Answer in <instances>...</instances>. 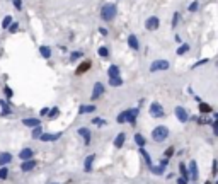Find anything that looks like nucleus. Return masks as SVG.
<instances>
[{
  "label": "nucleus",
  "instance_id": "nucleus-1",
  "mask_svg": "<svg viewBox=\"0 0 218 184\" xmlns=\"http://www.w3.org/2000/svg\"><path fill=\"white\" fill-rule=\"evenodd\" d=\"M116 14H118V7H116V4H113V2L104 4L102 9H101V19H102L104 22L113 21V19L116 17Z\"/></svg>",
  "mask_w": 218,
  "mask_h": 184
},
{
  "label": "nucleus",
  "instance_id": "nucleus-2",
  "mask_svg": "<svg viewBox=\"0 0 218 184\" xmlns=\"http://www.w3.org/2000/svg\"><path fill=\"white\" fill-rule=\"evenodd\" d=\"M167 136H169L167 126H157V128H153V131H152V140L153 142H164Z\"/></svg>",
  "mask_w": 218,
  "mask_h": 184
},
{
  "label": "nucleus",
  "instance_id": "nucleus-3",
  "mask_svg": "<svg viewBox=\"0 0 218 184\" xmlns=\"http://www.w3.org/2000/svg\"><path fill=\"white\" fill-rule=\"evenodd\" d=\"M170 63L167 60H155V62L150 65V74H155V72H164V70H169Z\"/></svg>",
  "mask_w": 218,
  "mask_h": 184
},
{
  "label": "nucleus",
  "instance_id": "nucleus-4",
  "mask_svg": "<svg viewBox=\"0 0 218 184\" xmlns=\"http://www.w3.org/2000/svg\"><path fill=\"white\" fill-rule=\"evenodd\" d=\"M164 114H165V111H164V107L160 106L159 102L150 104V116L152 118H164Z\"/></svg>",
  "mask_w": 218,
  "mask_h": 184
},
{
  "label": "nucleus",
  "instance_id": "nucleus-5",
  "mask_svg": "<svg viewBox=\"0 0 218 184\" xmlns=\"http://www.w3.org/2000/svg\"><path fill=\"white\" fill-rule=\"evenodd\" d=\"M160 26V21L157 15H152V17H148L147 21H145V27H147L148 31H157Z\"/></svg>",
  "mask_w": 218,
  "mask_h": 184
},
{
  "label": "nucleus",
  "instance_id": "nucleus-6",
  "mask_svg": "<svg viewBox=\"0 0 218 184\" xmlns=\"http://www.w3.org/2000/svg\"><path fill=\"white\" fill-rule=\"evenodd\" d=\"M174 113H176V118H177L181 123H188L189 121V114L182 106H177L176 109H174Z\"/></svg>",
  "mask_w": 218,
  "mask_h": 184
},
{
  "label": "nucleus",
  "instance_id": "nucleus-7",
  "mask_svg": "<svg viewBox=\"0 0 218 184\" xmlns=\"http://www.w3.org/2000/svg\"><path fill=\"white\" fill-rule=\"evenodd\" d=\"M104 90H106L104 84H101V82H96V84H94V89H92V96H90V99H92V101L99 99V97L104 94Z\"/></svg>",
  "mask_w": 218,
  "mask_h": 184
},
{
  "label": "nucleus",
  "instance_id": "nucleus-8",
  "mask_svg": "<svg viewBox=\"0 0 218 184\" xmlns=\"http://www.w3.org/2000/svg\"><path fill=\"white\" fill-rule=\"evenodd\" d=\"M58 138H61V133H43V135L39 136V140L41 142H55V140H58Z\"/></svg>",
  "mask_w": 218,
  "mask_h": 184
},
{
  "label": "nucleus",
  "instance_id": "nucleus-9",
  "mask_svg": "<svg viewBox=\"0 0 218 184\" xmlns=\"http://www.w3.org/2000/svg\"><path fill=\"white\" fill-rule=\"evenodd\" d=\"M34 167H36V160L29 158V160H22V166H21V170H22V172H29V170H33Z\"/></svg>",
  "mask_w": 218,
  "mask_h": 184
},
{
  "label": "nucleus",
  "instance_id": "nucleus-10",
  "mask_svg": "<svg viewBox=\"0 0 218 184\" xmlns=\"http://www.w3.org/2000/svg\"><path fill=\"white\" fill-rule=\"evenodd\" d=\"M128 46L131 50H138V48H140V39L137 38V34H129V36H128Z\"/></svg>",
  "mask_w": 218,
  "mask_h": 184
},
{
  "label": "nucleus",
  "instance_id": "nucleus-11",
  "mask_svg": "<svg viewBox=\"0 0 218 184\" xmlns=\"http://www.w3.org/2000/svg\"><path fill=\"white\" fill-rule=\"evenodd\" d=\"M138 113H140L138 107H135V109H128V123H129V125H137Z\"/></svg>",
  "mask_w": 218,
  "mask_h": 184
},
{
  "label": "nucleus",
  "instance_id": "nucleus-12",
  "mask_svg": "<svg viewBox=\"0 0 218 184\" xmlns=\"http://www.w3.org/2000/svg\"><path fill=\"white\" fill-rule=\"evenodd\" d=\"M78 135L84 138L85 145H90V140H92V135H90V131L87 128H78Z\"/></svg>",
  "mask_w": 218,
  "mask_h": 184
},
{
  "label": "nucleus",
  "instance_id": "nucleus-13",
  "mask_svg": "<svg viewBox=\"0 0 218 184\" xmlns=\"http://www.w3.org/2000/svg\"><path fill=\"white\" fill-rule=\"evenodd\" d=\"M90 66H92V63L89 62V60H87V62H84V63H80V65L77 66V70H75V74L77 75H82V74H85V72L89 70Z\"/></svg>",
  "mask_w": 218,
  "mask_h": 184
},
{
  "label": "nucleus",
  "instance_id": "nucleus-14",
  "mask_svg": "<svg viewBox=\"0 0 218 184\" xmlns=\"http://www.w3.org/2000/svg\"><path fill=\"white\" fill-rule=\"evenodd\" d=\"M33 155H34L33 148H22L21 154H19V158L21 160H29V158H33Z\"/></svg>",
  "mask_w": 218,
  "mask_h": 184
},
{
  "label": "nucleus",
  "instance_id": "nucleus-15",
  "mask_svg": "<svg viewBox=\"0 0 218 184\" xmlns=\"http://www.w3.org/2000/svg\"><path fill=\"white\" fill-rule=\"evenodd\" d=\"M94 160H96V154L89 155V157L85 158V162H84V170L85 172H90V170H92V162Z\"/></svg>",
  "mask_w": 218,
  "mask_h": 184
},
{
  "label": "nucleus",
  "instance_id": "nucleus-16",
  "mask_svg": "<svg viewBox=\"0 0 218 184\" xmlns=\"http://www.w3.org/2000/svg\"><path fill=\"white\" fill-rule=\"evenodd\" d=\"M189 172H191V181H198V164H196V160H191Z\"/></svg>",
  "mask_w": 218,
  "mask_h": 184
},
{
  "label": "nucleus",
  "instance_id": "nucleus-17",
  "mask_svg": "<svg viewBox=\"0 0 218 184\" xmlns=\"http://www.w3.org/2000/svg\"><path fill=\"white\" fill-rule=\"evenodd\" d=\"M125 140H126V133H118L116 135V138H114V147L116 148H121L123 145H125Z\"/></svg>",
  "mask_w": 218,
  "mask_h": 184
},
{
  "label": "nucleus",
  "instance_id": "nucleus-18",
  "mask_svg": "<svg viewBox=\"0 0 218 184\" xmlns=\"http://www.w3.org/2000/svg\"><path fill=\"white\" fill-rule=\"evenodd\" d=\"M22 125L31 126V128H36V126L41 125V121L38 118H26V119H22Z\"/></svg>",
  "mask_w": 218,
  "mask_h": 184
},
{
  "label": "nucleus",
  "instance_id": "nucleus-19",
  "mask_svg": "<svg viewBox=\"0 0 218 184\" xmlns=\"http://www.w3.org/2000/svg\"><path fill=\"white\" fill-rule=\"evenodd\" d=\"M39 55L43 56V58H51V48L50 46H46V44H43V46H39Z\"/></svg>",
  "mask_w": 218,
  "mask_h": 184
},
{
  "label": "nucleus",
  "instance_id": "nucleus-20",
  "mask_svg": "<svg viewBox=\"0 0 218 184\" xmlns=\"http://www.w3.org/2000/svg\"><path fill=\"white\" fill-rule=\"evenodd\" d=\"M113 77H119V66L118 65H111L107 68V78H113Z\"/></svg>",
  "mask_w": 218,
  "mask_h": 184
},
{
  "label": "nucleus",
  "instance_id": "nucleus-21",
  "mask_svg": "<svg viewBox=\"0 0 218 184\" xmlns=\"http://www.w3.org/2000/svg\"><path fill=\"white\" fill-rule=\"evenodd\" d=\"M78 113H80V114H87V113H96V106H94V104H90V106H85V104H82V106L78 107Z\"/></svg>",
  "mask_w": 218,
  "mask_h": 184
},
{
  "label": "nucleus",
  "instance_id": "nucleus-22",
  "mask_svg": "<svg viewBox=\"0 0 218 184\" xmlns=\"http://www.w3.org/2000/svg\"><path fill=\"white\" fill-rule=\"evenodd\" d=\"M148 169H150V172H152V174H155V176H162L164 170H165V167H162L160 164H159V166H153V164H152V166L148 167Z\"/></svg>",
  "mask_w": 218,
  "mask_h": 184
},
{
  "label": "nucleus",
  "instance_id": "nucleus-23",
  "mask_svg": "<svg viewBox=\"0 0 218 184\" xmlns=\"http://www.w3.org/2000/svg\"><path fill=\"white\" fill-rule=\"evenodd\" d=\"M189 50H191V44H188V43H181V46L177 48V51H176V53H177V55L181 56V55H186V53H188Z\"/></svg>",
  "mask_w": 218,
  "mask_h": 184
},
{
  "label": "nucleus",
  "instance_id": "nucleus-24",
  "mask_svg": "<svg viewBox=\"0 0 218 184\" xmlns=\"http://www.w3.org/2000/svg\"><path fill=\"white\" fill-rule=\"evenodd\" d=\"M138 152H140V154H141V157L145 158V162H147V166L150 167V166H152V158H150V154H148V152L145 150L143 147H140V150H138Z\"/></svg>",
  "mask_w": 218,
  "mask_h": 184
},
{
  "label": "nucleus",
  "instance_id": "nucleus-25",
  "mask_svg": "<svg viewBox=\"0 0 218 184\" xmlns=\"http://www.w3.org/2000/svg\"><path fill=\"white\" fill-rule=\"evenodd\" d=\"M135 143H137L138 147H145L147 140H145V136H143V135H140V133H135Z\"/></svg>",
  "mask_w": 218,
  "mask_h": 184
},
{
  "label": "nucleus",
  "instance_id": "nucleus-26",
  "mask_svg": "<svg viewBox=\"0 0 218 184\" xmlns=\"http://www.w3.org/2000/svg\"><path fill=\"white\" fill-rule=\"evenodd\" d=\"M10 160H12V155L10 154H2V155H0V166H2V167L7 166Z\"/></svg>",
  "mask_w": 218,
  "mask_h": 184
},
{
  "label": "nucleus",
  "instance_id": "nucleus-27",
  "mask_svg": "<svg viewBox=\"0 0 218 184\" xmlns=\"http://www.w3.org/2000/svg\"><path fill=\"white\" fill-rule=\"evenodd\" d=\"M116 121H118L119 125H123V123H128V111H123V113H119L118 118H116Z\"/></svg>",
  "mask_w": 218,
  "mask_h": 184
},
{
  "label": "nucleus",
  "instance_id": "nucleus-28",
  "mask_svg": "<svg viewBox=\"0 0 218 184\" xmlns=\"http://www.w3.org/2000/svg\"><path fill=\"white\" fill-rule=\"evenodd\" d=\"M109 85H111V87H119V85H123V78H121V77H113V78H109Z\"/></svg>",
  "mask_w": 218,
  "mask_h": 184
},
{
  "label": "nucleus",
  "instance_id": "nucleus-29",
  "mask_svg": "<svg viewBox=\"0 0 218 184\" xmlns=\"http://www.w3.org/2000/svg\"><path fill=\"white\" fill-rule=\"evenodd\" d=\"M12 22H14L12 15H5V17H4V21H2V29H9V26H10Z\"/></svg>",
  "mask_w": 218,
  "mask_h": 184
},
{
  "label": "nucleus",
  "instance_id": "nucleus-30",
  "mask_svg": "<svg viewBox=\"0 0 218 184\" xmlns=\"http://www.w3.org/2000/svg\"><path fill=\"white\" fill-rule=\"evenodd\" d=\"M97 53H99L101 58H109V48H107V46H101V48L97 50Z\"/></svg>",
  "mask_w": 218,
  "mask_h": 184
},
{
  "label": "nucleus",
  "instance_id": "nucleus-31",
  "mask_svg": "<svg viewBox=\"0 0 218 184\" xmlns=\"http://www.w3.org/2000/svg\"><path fill=\"white\" fill-rule=\"evenodd\" d=\"M179 21H181V14H179V12H174V15H172V29L177 27Z\"/></svg>",
  "mask_w": 218,
  "mask_h": 184
},
{
  "label": "nucleus",
  "instance_id": "nucleus-32",
  "mask_svg": "<svg viewBox=\"0 0 218 184\" xmlns=\"http://www.w3.org/2000/svg\"><path fill=\"white\" fill-rule=\"evenodd\" d=\"M200 111L203 114H208V113H211V106H208V104H204V102H200Z\"/></svg>",
  "mask_w": 218,
  "mask_h": 184
},
{
  "label": "nucleus",
  "instance_id": "nucleus-33",
  "mask_svg": "<svg viewBox=\"0 0 218 184\" xmlns=\"http://www.w3.org/2000/svg\"><path fill=\"white\" fill-rule=\"evenodd\" d=\"M58 114H60V109H58V107H53V109H50L48 118H50V119H55L56 116H58Z\"/></svg>",
  "mask_w": 218,
  "mask_h": 184
},
{
  "label": "nucleus",
  "instance_id": "nucleus-34",
  "mask_svg": "<svg viewBox=\"0 0 218 184\" xmlns=\"http://www.w3.org/2000/svg\"><path fill=\"white\" fill-rule=\"evenodd\" d=\"M41 135H43V128H41V125H39L33 130V138H39Z\"/></svg>",
  "mask_w": 218,
  "mask_h": 184
},
{
  "label": "nucleus",
  "instance_id": "nucleus-35",
  "mask_svg": "<svg viewBox=\"0 0 218 184\" xmlns=\"http://www.w3.org/2000/svg\"><path fill=\"white\" fill-rule=\"evenodd\" d=\"M0 104H2V114H5V116H7V114H10V107L7 106V102H5V101H0Z\"/></svg>",
  "mask_w": 218,
  "mask_h": 184
},
{
  "label": "nucleus",
  "instance_id": "nucleus-36",
  "mask_svg": "<svg viewBox=\"0 0 218 184\" xmlns=\"http://www.w3.org/2000/svg\"><path fill=\"white\" fill-rule=\"evenodd\" d=\"M9 33H10V34H15V33H17V31H19V24H17V22H12V24H10V26H9Z\"/></svg>",
  "mask_w": 218,
  "mask_h": 184
},
{
  "label": "nucleus",
  "instance_id": "nucleus-37",
  "mask_svg": "<svg viewBox=\"0 0 218 184\" xmlns=\"http://www.w3.org/2000/svg\"><path fill=\"white\" fill-rule=\"evenodd\" d=\"M179 170H181V174H182V177H184V179H189V174H188V167H186L184 164H181V166H179Z\"/></svg>",
  "mask_w": 218,
  "mask_h": 184
},
{
  "label": "nucleus",
  "instance_id": "nucleus-38",
  "mask_svg": "<svg viewBox=\"0 0 218 184\" xmlns=\"http://www.w3.org/2000/svg\"><path fill=\"white\" fill-rule=\"evenodd\" d=\"M82 56H84V53H82V51H73V53L70 55V62H75V60L82 58Z\"/></svg>",
  "mask_w": 218,
  "mask_h": 184
},
{
  "label": "nucleus",
  "instance_id": "nucleus-39",
  "mask_svg": "<svg viewBox=\"0 0 218 184\" xmlns=\"http://www.w3.org/2000/svg\"><path fill=\"white\" fill-rule=\"evenodd\" d=\"M198 7H200V2H196V0H194V2H191V4H189L188 10L189 12H196V10H198Z\"/></svg>",
  "mask_w": 218,
  "mask_h": 184
},
{
  "label": "nucleus",
  "instance_id": "nucleus-40",
  "mask_svg": "<svg viewBox=\"0 0 218 184\" xmlns=\"http://www.w3.org/2000/svg\"><path fill=\"white\" fill-rule=\"evenodd\" d=\"M7 177H9V169L4 166L0 169V179H7Z\"/></svg>",
  "mask_w": 218,
  "mask_h": 184
},
{
  "label": "nucleus",
  "instance_id": "nucleus-41",
  "mask_svg": "<svg viewBox=\"0 0 218 184\" xmlns=\"http://www.w3.org/2000/svg\"><path fill=\"white\" fill-rule=\"evenodd\" d=\"M92 123H94L96 126H106V121H104V119H101V118H94Z\"/></svg>",
  "mask_w": 218,
  "mask_h": 184
},
{
  "label": "nucleus",
  "instance_id": "nucleus-42",
  "mask_svg": "<svg viewBox=\"0 0 218 184\" xmlns=\"http://www.w3.org/2000/svg\"><path fill=\"white\" fill-rule=\"evenodd\" d=\"M12 4L17 10H22V0H12Z\"/></svg>",
  "mask_w": 218,
  "mask_h": 184
},
{
  "label": "nucleus",
  "instance_id": "nucleus-43",
  "mask_svg": "<svg viewBox=\"0 0 218 184\" xmlns=\"http://www.w3.org/2000/svg\"><path fill=\"white\" fill-rule=\"evenodd\" d=\"M210 62V58H204V60H200V62L198 63H194V65H192V68H198V66H201V65H206V63Z\"/></svg>",
  "mask_w": 218,
  "mask_h": 184
},
{
  "label": "nucleus",
  "instance_id": "nucleus-44",
  "mask_svg": "<svg viewBox=\"0 0 218 184\" xmlns=\"http://www.w3.org/2000/svg\"><path fill=\"white\" fill-rule=\"evenodd\" d=\"M4 94L9 97V99H10V97L14 96V92H12V89H10V87H4Z\"/></svg>",
  "mask_w": 218,
  "mask_h": 184
},
{
  "label": "nucleus",
  "instance_id": "nucleus-45",
  "mask_svg": "<svg viewBox=\"0 0 218 184\" xmlns=\"http://www.w3.org/2000/svg\"><path fill=\"white\" fill-rule=\"evenodd\" d=\"M164 154H165V157H167V158H170V157L174 155V147H169L165 152H164Z\"/></svg>",
  "mask_w": 218,
  "mask_h": 184
},
{
  "label": "nucleus",
  "instance_id": "nucleus-46",
  "mask_svg": "<svg viewBox=\"0 0 218 184\" xmlns=\"http://www.w3.org/2000/svg\"><path fill=\"white\" fill-rule=\"evenodd\" d=\"M216 169H218V160L215 158L213 160V169H211V174H213V176H216Z\"/></svg>",
  "mask_w": 218,
  "mask_h": 184
},
{
  "label": "nucleus",
  "instance_id": "nucleus-47",
  "mask_svg": "<svg viewBox=\"0 0 218 184\" xmlns=\"http://www.w3.org/2000/svg\"><path fill=\"white\" fill-rule=\"evenodd\" d=\"M160 166H162V167H167V166H169V158H162V160H160Z\"/></svg>",
  "mask_w": 218,
  "mask_h": 184
},
{
  "label": "nucleus",
  "instance_id": "nucleus-48",
  "mask_svg": "<svg viewBox=\"0 0 218 184\" xmlns=\"http://www.w3.org/2000/svg\"><path fill=\"white\" fill-rule=\"evenodd\" d=\"M48 113H50V109H48V107H43V109H41V116H48Z\"/></svg>",
  "mask_w": 218,
  "mask_h": 184
},
{
  "label": "nucleus",
  "instance_id": "nucleus-49",
  "mask_svg": "<svg viewBox=\"0 0 218 184\" xmlns=\"http://www.w3.org/2000/svg\"><path fill=\"white\" fill-rule=\"evenodd\" d=\"M213 133H215V135L218 136V119H216V121H215V125H213Z\"/></svg>",
  "mask_w": 218,
  "mask_h": 184
},
{
  "label": "nucleus",
  "instance_id": "nucleus-50",
  "mask_svg": "<svg viewBox=\"0 0 218 184\" xmlns=\"http://www.w3.org/2000/svg\"><path fill=\"white\" fill-rule=\"evenodd\" d=\"M177 184H188V179H184V177H177Z\"/></svg>",
  "mask_w": 218,
  "mask_h": 184
},
{
  "label": "nucleus",
  "instance_id": "nucleus-51",
  "mask_svg": "<svg viewBox=\"0 0 218 184\" xmlns=\"http://www.w3.org/2000/svg\"><path fill=\"white\" fill-rule=\"evenodd\" d=\"M99 33L102 34V36H107V29H106V27H99Z\"/></svg>",
  "mask_w": 218,
  "mask_h": 184
},
{
  "label": "nucleus",
  "instance_id": "nucleus-52",
  "mask_svg": "<svg viewBox=\"0 0 218 184\" xmlns=\"http://www.w3.org/2000/svg\"><path fill=\"white\" fill-rule=\"evenodd\" d=\"M174 39H176V43H181V36H179V34H176V36H174Z\"/></svg>",
  "mask_w": 218,
  "mask_h": 184
},
{
  "label": "nucleus",
  "instance_id": "nucleus-53",
  "mask_svg": "<svg viewBox=\"0 0 218 184\" xmlns=\"http://www.w3.org/2000/svg\"><path fill=\"white\" fill-rule=\"evenodd\" d=\"M216 119H218V114H216Z\"/></svg>",
  "mask_w": 218,
  "mask_h": 184
},
{
  "label": "nucleus",
  "instance_id": "nucleus-54",
  "mask_svg": "<svg viewBox=\"0 0 218 184\" xmlns=\"http://www.w3.org/2000/svg\"><path fill=\"white\" fill-rule=\"evenodd\" d=\"M216 184H218V181H216Z\"/></svg>",
  "mask_w": 218,
  "mask_h": 184
}]
</instances>
